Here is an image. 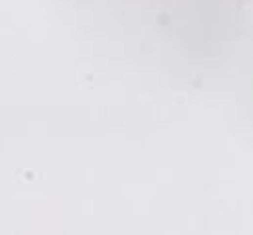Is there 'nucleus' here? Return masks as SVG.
<instances>
[]
</instances>
